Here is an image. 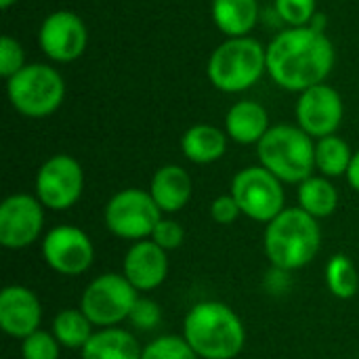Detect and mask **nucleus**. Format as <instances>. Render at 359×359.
Returning a JSON list of instances; mask_svg holds the SVG:
<instances>
[{"label": "nucleus", "instance_id": "nucleus-1", "mask_svg": "<svg viewBox=\"0 0 359 359\" xmlns=\"http://www.w3.org/2000/svg\"><path fill=\"white\" fill-rule=\"evenodd\" d=\"M334 67V44L322 27L303 25L278 34L267 46V72L286 90L303 93L322 84Z\"/></svg>", "mask_w": 359, "mask_h": 359}, {"label": "nucleus", "instance_id": "nucleus-2", "mask_svg": "<svg viewBox=\"0 0 359 359\" xmlns=\"http://www.w3.org/2000/svg\"><path fill=\"white\" fill-rule=\"evenodd\" d=\"M183 339L198 358L233 359L244 349L246 332L231 307L219 301H204L185 316Z\"/></svg>", "mask_w": 359, "mask_h": 359}, {"label": "nucleus", "instance_id": "nucleus-3", "mask_svg": "<svg viewBox=\"0 0 359 359\" xmlns=\"http://www.w3.org/2000/svg\"><path fill=\"white\" fill-rule=\"evenodd\" d=\"M320 225L303 208H284L265 229V255L280 271L309 265L320 252Z\"/></svg>", "mask_w": 359, "mask_h": 359}, {"label": "nucleus", "instance_id": "nucleus-4", "mask_svg": "<svg viewBox=\"0 0 359 359\" xmlns=\"http://www.w3.org/2000/svg\"><path fill=\"white\" fill-rule=\"evenodd\" d=\"M261 166L282 183H303L316 168V145L311 137L292 124H278L257 143Z\"/></svg>", "mask_w": 359, "mask_h": 359}, {"label": "nucleus", "instance_id": "nucleus-5", "mask_svg": "<svg viewBox=\"0 0 359 359\" xmlns=\"http://www.w3.org/2000/svg\"><path fill=\"white\" fill-rule=\"evenodd\" d=\"M267 69V48L252 36L227 38L208 59V80L223 93H242L255 86Z\"/></svg>", "mask_w": 359, "mask_h": 359}, {"label": "nucleus", "instance_id": "nucleus-6", "mask_svg": "<svg viewBox=\"0 0 359 359\" xmlns=\"http://www.w3.org/2000/svg\"><path fill=\"white\" fill-rule=\"evenodd\" d=\"M11 105L25 118H46L59 109L65 97L61 74L44 63H29L6 80Z\"/></svg>", "mask_w": 359, "mask_h": 359}, {"label": "nucleus", "instance_id": "nucleus-7", "mask_svg": "<svg viewBox=\"0 0 359 359\" xmlns=\"http://www.w3.org/2000/svg\"><path fill=\"white\" fill-rule=\"evenodd\" d=\"M137 301V288L124 276L103 273L93 280L84 290L80 299V309L93 326L111 328L118 322L130 318V311Z\"/></svg>", "mask_w": 359, "mask_h": 359}, {"label": "nucleus", "instance_id": "nucleus-8", "mask_svg": "<svg viewBox=\"0 0 359 359\" xmlns=\"http://www.w3.org/2000/svg\"><path fill=\"white\" fill-rule=\"evenodd\" d=\"M162 221V210L149 191L124 189L118 191L105 206L107 229L124 240L151 238L156 225Z\"/></svg>", "mask_w": 359, "mask_h": 359}, {"label": "nucleus", "instance_id": "nucleus-9", "mask_svg": "<svg viewBox=\"0 0 359 359\" xmlns=\"http://www.w3.org/2000/svg\"><path fill=\"white\" fill-rule=\"evenodd\" d=\"M231 196L242 215L261 223H271L284 210L282 181L263 166L240 170L231 181Z\"/></svg>", "mask_w": 359, "mask_h": 359}, {"label": "nucleus", "instance_id": "nucleus-10", "mask_svg": "<svg viewBox=\"0 0 359 359\" xmlns=\"http://www.w3.org/2000/svg\"><path fill=\"white\" fill-rule=\"evenodd\" d=\"M84 189V172L78 160L59 154L48 158L36 177V196L50 210L72 208Z\"/></svg>", "mask_w": 359, "mask_h": 359}, {"label": "nucleus", "instance_id": "nucleus-11", "mask_svg": "<svg viewBox=\"0 0 359 359\" xmlns=\"http://www.w3.org/2000/svg\"><path fill=\"white\" fill-rule=\"evenodd\" d=\"M42 257L53 271L63 276H80L93 265L95 248L82 229L74 225H59L44 236Z\"/></svg>", "mask_w": 359, "mask_h": 359}, {"label": "nucleus", "instance_id": "nucleus-12", "mask_svg": "<svg viewBox=\"0 0 359 359\" xmlns=\"http://www.w3.org/2000/svg\"><path fill=\"white\" fill-rule=\"evenodd\" d=\"M42 53L57 63H69L84 55L88 44V32L84 21L72 11L50 13L38 32Z\"/></svg>", "mask_w": 359, "mask_h": 359}, {"label": "nucleus", "instance_id": "nucleus-13", "mask_svg": "<svg viewBox=\"0 0 359 359\" xmlns=\"http://www.w3.org/2000/svg\"><path fill=\"white\" fill-rule=\"evenodd\" d=\"M44 225L42 202L29 194L8 196L0 206V244L8 250L27 248Z\"/></svg>", "mask_w": 359, "mask_h": 359}, {"label": "nucleus", "instance_id": "nucleus-14", "mask_svg": "<svg viewBox=\"0 0 359 359\" xmlns=\"http://www.w3.org/2000/svg\"><path fill=\"white\" fill-rule=\"evenodd\" d=\"M343 99L337 88L318 84L301 93L297 101V122L309 137H330L343 122Z\"/></svg>", "mask_w": 359, "mask_h": 359}, {"label": "nucleus", "instance_id": "nucleus-15", "mask_svg": "<svg viewBox=\"0 0 359 359\" xmlns=\"http://www.w3.org/2000/svg\"><path fill=\"white\" fill-rule=\"evenodd\" d=\"M42 309L38 297L25 286H6L0 292V328L13 339H27L40 326Z\"/></svg>", "mask_w": 359, "mask_h": 359}, {"label": "nucleus", "instance_id": "nucleus-16", "mask_svg": "<svg viewBox=\"0 0 359 359\" xmlns=\"http://www.w3.org/2000/svg\"><path fill=\"white\" fill-rule=\"evenodd\" d=\"M168 276L166 250L156 242L141 240L133 244L124 257V278L137 290H154Z\"/></svg>", "mask_w": 359, "mask_h": 359}, {"label": "nucleus", "instance_id": "nucleus-17", "mask_svg": "<svg viewBox=\"0 0 359 359\" xmlns=\"http://www.w3.org/2000/svg\"><path fill=\"white\" fill-rule=\"evenodd\" d=\"M225 128L236 143L252 145L259 143L271 126H269L267 109L261 103L238 101L236 105H231V109L225 116Z\"/></svg>", "mask_w": 359, "mask_h": 359}, {"label": "nucleus", "instance_id": "nucleus-18", "mask_svg": "<svg viewBox=\"0 0 359 359\" xmlns=\"http://www.w3.org/2000/svg\"><path fill=\"white\" fill-rule=\"evenodd\" d=\"M151 198L162 212H179L191 198V179L177 164L162 166L151 179Z\"/></svg>", "mask_w": 359, "mask_h": 359}, {"label": "nucleus", "instance_id": "nucleus-19", "mask_svg": "<svg viewBox=\"0 0 359 359\" xmlns=\"http://www.w3.org/2000/svg\"><path fill=\"white\" fill-rule=\"evenodd\" d=\"M215 25L227 38L248 36L259 21L257 0H212L210 6Z\"/></svg>", "mask_w": 359, "mask_h": 359}, {"label": "nucleus", "instance_id": "nucleus-20", "mask_svg": "<svg viewBox=\"0 0 359 359\" xmlns=\"http://www.w3.org/2000/svg\"><path fill=\"white\" fill-rule=\"evenodd\" d=\"M181 149L194 164H212L227 151V137L212 124H196L185 130Z\"/></svg>", "mask_w": 359, "mask_h": 359}, {"label": "nucleus", "instance_id": "nucleus-21", "mask_svg": "<svg viewBox=\"0 0 359 359\" xmlns=\"http://www.w3.org/2000/svg\"><path fill=\"white\" fill-rule=\"evenodd\" d=\"M137 339L122 328H103L82 347V359H141Z\"/></svg>", "mask_w": 359, "mask_h": 359}, {"label": "nucleus", "instance_id": "nucleus-22", "mask_svg": "<svg viewBox=\"0 0 359 359\" xmlns=\"http://www.w3.org/2000/svg\"><path fill=\"white\" fill-rule=\"evenodd\" d=\"M299 204L313 219L330 217L339 206L337 187L324 177H309L299 185Z\"/></svg>", "mask_w": 359, "mask_h": 359}, {"label": "nucleus", "instance_id": "nucleus-23", "mask_svg": "<svg viewBox=\"0 0 359 359\" xmlns=\"http://www.w3.org/2000/svg\"><path fill=\"white\" fill-rule=\"evenodd\" d=\"M351 160H353L351 147L347 145V141H343L337 135L322 137L316 143V168L324 177L347 175V170L351 166Z\"/></svg>", "mask_w": 359, "mask_h": 359}, {"label": "nucleus", "instance_id": "nucleus-24", "mask_svg": "<svg viewBox=\"0 0 359 359\" xmlns=\"http://www.w3.org/2000/svg\"><path fill=\"white\" fill-rule=\"evenodd\" d=\"M90 320L82 313V309H63L57 313L53 322V334L59 341V345L67 349H82L93 332H90Z\"/></svg>", "mask_w": 359, "mask_h": 359}, {"label": "nucleus", "instance_id": "nucleus-25", "mask_svg": "<svg viewBox=\"0 0 359 359\" xmlns=\"http://www.w3.org/2000/svg\"><path fill=\"white\" fill-rule=\"evenodd\" d=\"M326 282L337 299H353L358 294L359 278L351 259L345 255H334L326 267Z\"/></svg>", "mask_w": 359, "mask_h": 359}, {"label": "nucleus", "instance_id": "nucleus-26", "mask_svg": "<svg viewBox=\"0 0 359 359\" xmlns=\"http://www.w3.org/2000/svg\"><path fill=\"white\" fill-rule=\"evenodd\" d=\"M141 359H198L183 337H160L143 349Z\"/></svg>", "mask_w": 359, "mask_h": 359}, {"label": "nucleus", "instance_id": "nucleus-27", "mask_svg": "<svg viewBox=\"0 0 359 359\" xmlns=\"http://www.w3.org/2000/svg\"><path fill=\"white\" fill-rule=\"evenodd\" d=\"M276 13L292 27L311 25L316 15V0H276Z\"/></svg>", "mask_w": 359, "mask_h": 359}, {"label": "nucleus", "instance_id": "nucleus-28", "mask_svg": "<svg viewBox=\"0 0 359 359\" xmlns=\"http://www.w3.org/2000/svg\"><path fill=\"white\" fill-rule=\"evenodd\" d=\"M23 359H59V341L55 334L36 330L21 343Z\"/></svg>", "mask_w": 359, "mask_h": 359}, {"label": "nucleus", "instance_id": "nucleus-29", "mask_svg": "<svg viewBox=\"0 0 359 359\" xmlns=\"http://www.w3.org/2000/svg\"><path fill=\"white\" fill-rule=\"evenodd\" d=\"M25 65L27 63H25V53H23L21 44L11 36H2V40H0V74L8 80Z\"/></svg>", "mask_w": 359, "mask_h": 359}, {"label": "nucleus", "instance_id": "nucleus-30", "mask_svg": "<svg viewBox=\"0 0 359 359\" xmlns=\"http://www.w3.org/2000/svg\"><path fill=\"white\" fill-rule=\"evenodd\" d=\"M183 240H185V231H183V227L177 223V221H172V219H162L158 225H156V229H154V233H151V242H156L160 248H164V250H175V248H179L181 244H183Z\"/></svg>", "mask_w": 359, "mask_h": 359}, {"label": "nucleus", "instance_id": "nucleus-31", "mask_svg": "<svg viewBox=\"0 0 359 359\" xmlns=\"http://www.w3.org/2000/svg\"><path fill=\"white\" fill-rule=\"evenodd\" d=\"M160 318H162V316H160V307H158L156 303L139 299V301L135 303V307H133L128 320H130L137 328H141V330H151V328H156V326L160 324Z\"/></svg>", "mask_w": 359, "mask_h": 359}, {"label": "nucleus", "instance_id": "nucleus-32", "mask_svg": "<svg viewBox=\"0 0 359 359\" xmlns=\"http://www.w3.org/2000/svg\"><path fill=\"white\" fill-rule=\"evenodd\" d=\"M240 206L236 202V198L229 194V196H221L212 202L210 206V215L212 219L219 223V225H231L238 217H240Z\"/></svg>", "mask_w": 359, "mask_h": 359}, {"label": "nucleus", "instance_id": "nucleus-33", "mask_svg": "<svg viewBox=\"0 0 359 359\" xmlns=\"http://www.w3.org/2000/svg\"><path fill=\"white\" fill-rule=\"evenodd\" d=\"M347 179H349V185L359 191V151L353 154V160H351V166L347 170Z\"/></svg>", "mask_w": 359, "mask_h": 359}, {"label": "nucleus", "instance_id": "nucleus-34", "mask_svg": "<svg viewBox=\"0 0 359 359\" xmlns=\"http://www.w3.org/2000/svg\"><path fill=\"white\" fill-rule=\"evenodd\" d=\"M15 2H17V0H0V6H2V8H8V6H13Z\"/></svg>", "mask_w": 359, "mask_h": 359}]
</instances>
